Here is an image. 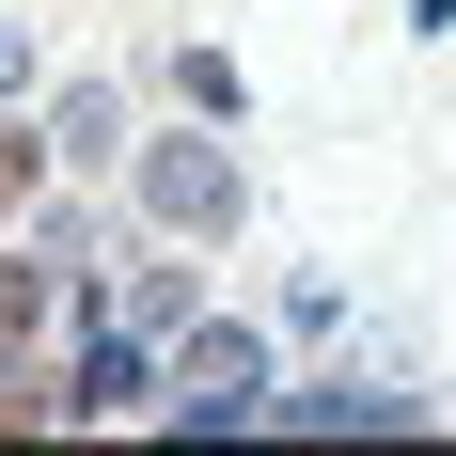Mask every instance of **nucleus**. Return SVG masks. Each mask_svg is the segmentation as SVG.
I'll list each match as a JSON object with an SVG mask.
<instances>
[{
	"label": "nucleus",
	"mask_w": 456,
	"mask_h": 456,
	"mask_svg": "<svg viewBox=\"0 0 456 456\" xmlns=\"http://www.w3.org/2000/svg\"><path fill=\"white\" fill-rule=\"evenodd\" d=\"M126 189H142V221H174V236H236V158L221 142H142Z\"/></svg>",
	"instance_id": "1"
},
{
	"label": "nucleus",
	"mask_w": 456,
	"mask_h": 456,
	"mask_svg": "<svg viewBox=\"0 0 456 456\" xmlns=\"http://www.w3.org/2000/svg\"><path fill=\"white\" fill-rule=\"evenodd\" d=\"M189 425H252L268 410V346L252 330H189V394H174Z\"/></svg>",
	"instance_id": "2"
},
{
	"label": "nucleus",
	"mask_w": 456,
	"mask_h": 456,
	"mask_svg": "<svg viewBox=\"0 0 456 456\" xmlns=\"http://www.w3.org/2000/svg\"><path fill=\"white\" fill-rule=\"evenodd\" d=\"M142 394H158V362H142L126 330H94V346H79V394H63V410H94V425H110V410H142Z\"/></svg>",
	"instance_id": "3"
},
{
	"label": "nucleus",
	"mask_w": 456,
	"mask_h": 456,
	"mask_svg": "<svg viewBox=\"0 0 456 456\" xmlns=\"http://www.w3.org/2000/svg\"><path fill=\"white\" fill-rule=\"evenodd\" d=\"M283 425H410V394H362V378H330V394H283Z\"/></svg>",
	"instance_id": "4"
},
{
	"label": "nucleus",
	"mask_w": 456,
	"mask_h": 456,
	"mask_svg": "<svg viewBox=\"0 0 456 456\" xmlns=\"http://www.w3.org/2000/svg\"><path fill=\"white\" fill-rule=\"evenodd\" d=\"M47 268H63V252H16V268H0V362L32 346V315H47Z\"/></svg>",
	"instance_id": "5"
},
{
	"label": "nucleus",
	"mask_w": 456,
	"mask_h": 456,
	"mask_svg": "<svg viewBox=\"0 0 456 456\" xmlns=\"http://www.w3.org/2000/svg\"><path fill=\"white\" fill-rule=\"evenodd\" d=\"M47 126H63V158H110V142H126V110H110V94H63Z\"/></svg>",
	"instance_id": "6"
},
{
	"label": "nucleus",
	"mask_w": 456,
	"mask_h": 456,
	"mask_svg": "<svg viewBox=\"0 0 456 456\" xmlns=\"http://www.w3.org/2000/svg\"><path fill=\"white\" fill-rule=\"evenodd\" d=\"M16 189H32V142H16V126H0V221H16Z\"/></svg>",
	"instance_id": "7"
},
{
	"label": "nucleus",
	"mask_w": 456,
	"mask_h": 456,
	"mask_svg": "<svg viewBox=\"0 0 456 456\" xmlns=\"http://www.w3.org/2000/svg\"><path fill=\"white\" fill-rule=\"evenodd\" d=\"M0 94H32V47H16V32H0Z\"/></svg>",
	"instance_id": "8"
}]
</instances>
